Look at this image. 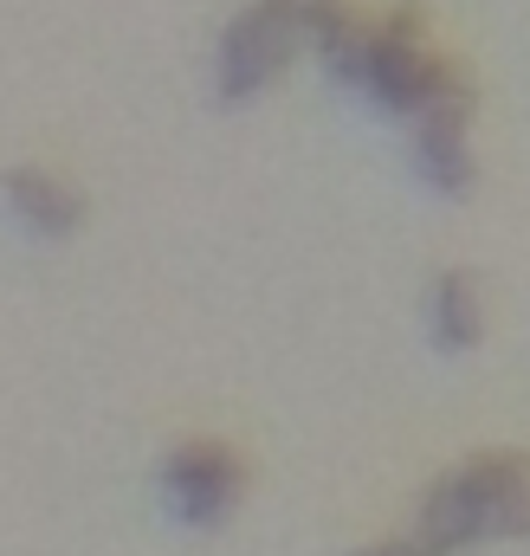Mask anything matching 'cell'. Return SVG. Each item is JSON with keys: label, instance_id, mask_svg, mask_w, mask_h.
I'll list each match as a JSON object with an SVG mask.
<instances>
[{"label": "cell", "instance_id": "1", "mask_svg": "<svg viewBox=\"0 0 530 556\" xmlns=\"http://www.w3.org/2000/svg\"><path fill=\"white\" fill-rule=\"evenodd\" d=\"M317 59H324L330 85H337L343 98H356L363 111L395 117V124H414V117H427L433 104L466 98L459 72L427 46L414 7H395V13H382V20H356V13H350V20L317 46Z\"/></svg>", "mask_w": 530, "mask_h": 556}, {"label": "cell", "instance_id": "2", "mask_svg": "<svg viewBox=\"0 0 530 556\" xmlns=\"http://www.w3.org/2000/svg\"><path fill=\"white\" fill-rule=\"evenodd\" d=\"M414 538L433 556H472L492 544L530 538V459L512 446H485L459 466H446L414 518Z\"/></svg>", "mask_w": 530, "mask_h": 556}, {"label": "cell", "instance_id": "3", "mask_svg": "<svg viewBox=\"0 0 530 556\" xmlns=\"http://www.w3.org/2000/svg\"><path fill=\"white\" fill-rule=\"evenodd\" d=\"M304 46H311V26L291 0H247L220 26V46H214V104L265 98Z\"/></svg>", "mask_w": 530, "mask_h": 556}, {"label": "cell", "instance_id": "4", "mask_svg": "<svg viewBox=\"0 0 530 556\" xmlns=\"http://www.w3.org/2000/svg\"><path fill=\"white\" fill-rule=\"evenodd\" d=\"M240 498H247V466L214 433H194V440L168 446V459L155 466V505L181 531H220L240 511Z\"/></svg>", "mask_w": 530, "mask_h": 556}, {"label": "cell", "instance_id": "5", "mask_svg": "<svg viewBox=\"0 0 530 556\" xmlns=\"http://www.w3.org/2000/svg\"><path fill=\"white\" fill-rule=\"evenodd\" d=\"M466 124H472V91L453 98V104H433L427 117L407 124V168H414V181H420L427 194H440V201H459V194H472V181H479Z\"/></svg>", "mask_w": 530, "mask_h": 556}, {"label": "cell", "instance_id": "6", "mask_svg": "<svg viewBox=\"0 0 530 556\" xmlns=\"http://www.w3.org/2000/svg\"><path fill=\"white\" fill-rule=\"evenodd\" d=\"M7 214L26 240H72L85 227V194L52 168L20 162V168H7Z\"/></svg>", "mask_w": 530, "mask_h": 556}, {"label": "cell", "instance_id": "7", "mask_svg": "<svg viewBox=\"0 0 530 556\" xmlns=\"http://www.w3.org/2000/svg\"><path fill=\"white\" fill-rule=\"evenodd\" d=\"M420 324H427V343L440 356H472L479 337H485V298H479V278L472 273H440L427 285V304H420Z\"/></svg>", "mask_w": 530, "mask_h": 556}, {"label": "cell", "instance_id": "8", "mask_svg": "<svg viewBox=\"0 0 530 556\" xmlns=\"http://www.w3.org/2000/svg\"><path fill=\"white\" fill-rule=\"evenodd\" d=\"M350 556H433L420 538H395V544H363V551H350Z\"/></svg>", "mask_w": 530, "mask_h": 556}]
</instances>
